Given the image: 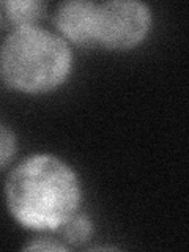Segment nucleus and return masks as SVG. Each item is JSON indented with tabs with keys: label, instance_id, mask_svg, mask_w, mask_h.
Instances as JSON below:
<instances>
[{
	"label": "nucleus",
	"instance_id": "obj_3",
	"mask_svg": "<svg viewBox=\"0 0 189 252\" xmlns=\"http://www.w3.org/2000/svg\"><path fill=\"white\" fill-rule=\"evenodd\" d=\"M153 26L150 6L139 0H109L96 5L94 41L109 51H131L145 41Z\"/></svg>",
	"mask_w": 189,
	"mask_h": 252
},
{
	"label": "nucleus",
	"instance_id": "obj_2",
	"mask_svg": "<svg viewBox=\"0 0 189 252\" xmlns=\"http://www.w3.org/2000/svg\"><path fill=\"white\" fill-rule=\"evenodd\" d=\"M73 71V49L65 38L43 27L13 29L0 44V77L24 94L52 93Z\"/></svg>",
	"mask_w": 189,
	"mask_h": 252
},
{
	"label": "nucleus",
	"instance_id": "obj_8",
	"mask_svg": "<svg viewBox=\"0 0 189 252\" xmlns=\"http://www.w3.org/2000/svg\"><path fill=\"white\" fill-rule=\"evenodd\" d=\"M24 251H46V252H63L69 248L60 238H49V236H38V238L30 240V243L24 244Z\"/></svg>",
	"mask_w": 189,
	"mask_h": 252
},
{
	"label": "nucleus",
	"instance_id": "obj_5",
	"mask_svg": "<svg viewBox=\"0 0 189 252\" xmlns=\"http://www.w3.org/2000/svg\"><path fill=\"white\" fill-rule=\"evenodd\" d=\"M5 21L13 29L38 27L43 21L47 3L43 0H8L0 3Z\"/></svg>",
	"mask_w": 189,
	"mask_h": 252
},
{
	"label": "nucleus",
	"instance_id": "obj_4",
	"mask_svg": "<svg viewBox=\"0 0 189 252\" xmlns=\"http://www.w3.org/2000/svg\"><path fill=\"white\" fill-rule=\"evenodd\" d=\"M96 5L89 0H68L62 2L54 14V24L59 35L68 43L81 47L96 46L94 41V16Z\"/></svg>",
	"mask_w": 189,
	"mask_h": 252
},
{
	"label": "nucleus",
	"instance_id": "obj_1",
	"mask_svg": "<svg viewBox=\"0 0 189 252\" xmlns=\"http://www.w3.org/2000/svg\"><path fill=\"white\" fill-rule=\"evenodd\" d=\"M82 183L77 172L52 153H35L8 173L3 199L21 227L55 233L81 210Z\"/></svg>",
	"mask_w": 189,
	"mask_h": 252
},
{
	"label": "nucleus",
	"instance_id": "obj_7",
	"mask_svg": "<svg viewBox=\"0 0 189 252\" xmlns=\"http://www.w3.org/2000/svg\"><path fill=\"white\" fill-rule=\"evenodd\" d=\"M18 153V137L10 125L0 120V170L10 164Z\"/></svg>",
	"mask_w": 189,
	"mask_h": 252
},
{
	"label": "nucleus",
	"instance_id": "obj_6",
	"mask_svg": "<svg viewBox=\"0 0 189 252\" xmlns=\"http://www.w3.org/2000/svg\"><path fill=\"white\" fill-rule=\"evenodd\" d=\"M55 233L60 236V240L68 248L82 246V244L89 243L93 238L94 225L92 218L89 215H85V213H81V210H79Z\"/></svg>",
	"mask_w": 189,
	"mask_h": 252
},
{
	"label": "nucleus",
	"instance_id": "obj_9",
	"mask_svg": "<svg viewBox=\"0 0 189 252\" xmlns=\"http://www.w3.org/2000/svg\"><path fill=\"white\" fill-rule=\"evenodd\" d=\"M2 24H3V14L0 13V29H2Z\"/></svg>",
	"mask_w": 189,
	"mask_h": 252
}]
</instances>
